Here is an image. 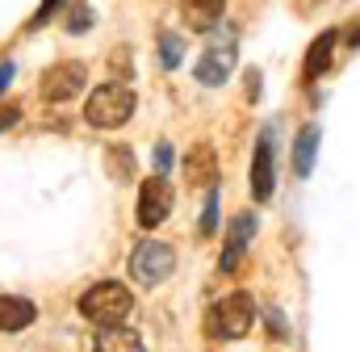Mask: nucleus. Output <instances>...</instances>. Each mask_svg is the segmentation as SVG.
I'll list each match as a JSON object with an SVG mask.
<instances>
[{
  "mask_svg": "<svg viewBox=\"0 0 360 352\" xmlns=\"http://www.w3.org/2000/svg\"><path fill=\"white\" fill-rule=\"evenodd\" d=\"M134 310V294L122 281H96L89 294L80 298V315L96 327H113Z\"/></svg>",
  "mask_w": 360,
  "mask_h": 352,
  "instance_id": "f257e3e1",
  "label": "nucleus"
},
{
  "mask_svg": "<svg viewBox=\"0 0 360 352\" xmlns=\"http://www.w3.org/2000/svg\"><path fill=\"white\" fill-rule=\"evenodd\" d=\"M130 113H134V92L126 84H101L89 92L84 118H89V126H96V130H117V126L130 122Z\"/></svg>",
  "mask_w": 360,
  "mask_h": 352,
  "instance_id": "f03ea898",
  "label": "nucleus"
},
{
  "mask_svg": "<svg viewBox=\"0 0 360 352\" xmlns=\"http://www.w3.org/2000/svg\"><path fill=\"white\" fill-rule=\"evenodd\" d=\"M252 323H256V302L243 289L239 294H226L210 310V336H218V340H243L252 332Z\"/></svg>",
  "mask_w": 360,
  "mask_h": 352,
  "instance_id": "7ed1b4c3",
  "label": "nucleus"
},
{
  "mask_svg": "<svg viewBox=\"0 0 360 352\" xmlns=\"http://www.w3.org/2000/svg\"><path fill=\"white\" fill-rule=\"evenodd\" d=\"M172 268H176V252L168 244H160V239H143L134 248V256H130V277L139 285H151V289L164 285L172 277Z\"/></svg>",
  "mask_w": 360,
  "mask_h": 352,
  "instance_id": "20e7f679",
  "label": "nucleus"
},
{
  "mask_svg": "<svg viewBox=\"0 0 360 352\" xmlns=\"http://www.w3.org/2000/svg\"><path fill=\"white\" fill-rule=\"evenodd\" d=\"M235 59H239V46H235V38H214V42L201 51V59H197L193 76H197L205 88H218L226 76H231V72H235Z\"/></svg>",
  "mask_w": 360,
  "mask_h": 352,
  "instance_id": "39448f33",
  "label": "nucleus"
},
{
  "mask_svg": "<svg viewBox=\"0 0 360 352\" xmlns=\"http://www.w3.org/2000/svg\"><path fill=\"white\" fill-rule=\"evenodd\" d=\"M84 84H89V68H84L80 59L55 63V68H46V76H42V101H51V105L72 101V96L84 92Z\"/></svg>",
  "mask_w": 360,
  "mask_h": 352,
  "instance_id": "423d86ee",
  "label": "nucleus"
},
{
  "mask_svg": "<svg viewBox=\"0 0 360 352\" xmlns=\"http://www.w3.org/2000/svg\"><path fill=\"white\" fill-rule=\"evenodd\" d=\"M172 214V184L164 176H151L143 180V193H139V227H160L164 218Z\"/></svg>",
  "mask_w": 360,
  "mask_h": 352,
  "instance_id": "0eeeda50",
  "label": "nucleus"
},
{
  "mask_svg": "<svg viewBox=\"0 0 360 352\" xmlns=\"http://www.w3.org/2000/svg\"><path fill=\"white\" fill-rule=\"evenodd\" d=\"M272 189H276V164H272V130L260 134L256 143V160H252V197L256 201H269Z\"/></svg>",
  "mask_w": 360,
  "mask_h": 352,
  "instance_id": "6e6552de",
  "label": "nucleus"
},
{
  "mask_svg": "<svg viewBox=\"0 0 360 352\" xmlns=\"http://www.w3.org/2000/svg\"><path fill=\"white\" fill-rule=\"evenodd\" d=\"M222 13H226V0H184L180 4V17L193 34H210L222 21Z\"/></svg>",
  "mask_w": 360,
  "mask_h": 352,
  "instance_id": "1a4fd4ad",
  "label": "nucleus"
},
{
  "mask_svg": "<svg viewBox=\"0 0 360 352\" xmlns=\"http://www.w3.org/2000/svg\"><path fill=\"white\" fill-rule=\"evenodd\" d=\"M335 38H340L335 30H323V34L310 42V51H306V63H302V80H306V84H314V80H319V76L331 68V55H335Z\"/></svg>",
  "mask_w": 360,
  "mask_h": 352,
  "instance_id": "9d476101",
  "label": "nucleus"
},
{
  "mask_svg": "<svg viewBox=\"0 0 360 352\" xmlns=\"http://www.w3.org/2000/svg\"><path fill=\"white\" fill-rule=\"evenodd\" d=\"M184 176H188V184H205V189L218 180V156H214L210 143L188 147V156H184Z\"/></svg>",
  "mask_w": 360,
  "mask_h": 352,
  "instance_id": "9b49d317",
  "label": "nucleus"
},
{
  "mask_svg": "<svg viewBox=\"0 0 360 352\" xmlns=\"http://www.w3.org/2000/svg\"><path fill=\"white\" fill-rule=\"evenodd\" d=\"M34 319H38V310H34V302H30V298L0 294V332H25Z\"/></svg>",
  "mask_w": 360,
  "mask_h": 352,
  "instance_id": "f8f14e48",
  "label": "nucleus"
},
{
  "mask_svg": "<svg viewBox=\"0 0 360 352\" xmlns=\"http://www.w3.org/2000/svg\"><path fill=\"white\" fill-rule=\"evenodd\" d=\"M256 235V214H239L235 222H231V235H226V256H222V272H235V264L243 256V248H248V239Z\"/></svg>",
  "mask_w": 360,
  "mask_h": 352,
  "instance_id": "ddd939ff",
  "label": "nucleus"
},
{
  "mask_svg": "<svg viewBox=\"0 0 360 352\" xmlns=\"http://www.w3.org/2000/svg\"><path fill=\"white\" fill-rule=\"evenodd\" d=\"M92 352H147V348H143L139 332H130V327L113 323V327H101V336H96Z\"/></svg>",
  "mask_w": 360,
  "mask_h": 352,
  "instance_id": "4468645a",
  "label": "nucleus"
},
{
  "mask_svg": "<svg viewBox=\"0 0 360 352\" xmlns=\"http://www.w3.org/2000/svg\"><path fill=\"white\" fill-rule=\"evenodd\" d=\"M314 151H319V126H302L297 130V143H293V172L297 176H310Z\"/></svg>",
  "mask_w": 360,
  "mask_h": 352,
  "instance_id": "2eb2a0df",
  "label": "nucleus"
},
{
  "mask_svg": "<svg viewBox=\"0 0 360 352\" xmlns=\"http://www.w3.org/2000/svg\"><path fill=\"white\" fill-rule=\"evenodd\" d=\"M218 231V189L210 184V197H205V214H201V235H214Z\"/></svg>",
  "mask_w": 360,
  "mask_h": 352,
  "instance_id": "dca6fc26",
  "label": "nucleus"
},
{
  "mask_svg": "<svg viewBox=\"0 0 360 352\" xmlns=\"http://www.w3.org/2000/svg\"><path fill=\"white\" fill-rule=\"evenodd\" d=\"M160 55H164V68H176L180 63V38L176 34H160Z\"/></svg>",
  "mask_w": 360,
  "mask_h": 352,
  "instance_id": "f3484780",
  "label": "nucleus"
},
{
  "mask_svg": "<svg viewBox=\"0 0 360 352\" xmlns=\"http://www.w3.org/2000/svg\"><path fill=\"white\" fill-rule=\"evenodd\" d=\"M89 25H92V8H89V4H76V8H72V17H68V34H84Z\"/></svg>",
  "mask_w": 360,
  "mask_h": 352,
  "instance_id": "a211bd4d",
  "label": "nucleus"
},
{
  "mask_svg": "<svg viewBox=\"0 0 360 352\" xmlns=\"http://www.w3.org/2000/svg\"><path fill=\"white\" fill-rule=\"evenodd\" d=\"M59 4H63V0H42V4H38V13H34V21H30V25H34V30H38V25H46V21H51V17H55V8H59Z\"/></svg>",
  "mask_w": 360,
  "mask_h": 352,
  "instance_id": "6ab92c4d",
  "label": "nucleus"
},
{
  "mask_svg": "<svg viewBox=\"0 0 360 352\" xmlns=\"http://www.w3.org/2000/svg\"><path fill=\"white\" fill-rule=\"evenodd\" d=\"M168 168H172V147L160 143V147H155V176H168Z\"/></svg>",
  "mask_w": 360,
  "mask_h": 352,
  "instance_id": "aec40b11",
  "label": "nucleus"
},
{
  "mask_svg": "<svg viewBox=\"0 0 360 352\" xmlns=\"http://www.w3.org/2000/svg\"><path fill=\"white\" fill-rule=\"evenodd\" d=\"M17 118H21V109H17V105H0V130H4V126H13Z\"/></svg>",
  "mask_w": 360,
  "mask_h": 352,
  "instance_id": "412c9836",
  "label": "nucleus"
},
{
  "mask_svg": "<svg viewBox=\"0 0 360 352\" xmlns=\"http://www.w3.org/2000/svg\"><path fill=\"white\" fill-rule=\"evenodd\" d=\"M13 72H17L13 63H0V92H4L8 84H13Z\"/></svg>",
  "mask_w": 360,
  "mask_h": 352,
  "instance_id": "4be33fe9",
  "label": "nucleus"
},
{
  "mask_svg": "<svg viewBox=\"0 0 360 352\" xmlns=\"http://www.w3.org/2000/svg\"><path fill=\"white\" fill-rule=\"evenodd\" d=\"M348 42H352V46H360V25H352V34H348Z\"/></svg>",
  "mask_w": 360,
  "mask_h": 352,
  "instance_id": "5701e85b",
  "label": "nucleus"
}]
</instances>
